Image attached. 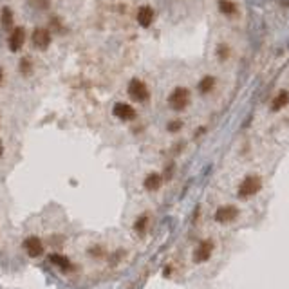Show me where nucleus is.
Masks as SVG:
<instances>
[{"mask_svg": "<svg viewBox=\"0 0 289 289\" xmlns=\"http://www.w3.org/2000/svg\"><path fill=\"white\" fill-rule=\"evenodd\" d=\"M213 253V242L212 241H201L197 244V248L194 250V260L197 264H203L206 260H210Z\"/></svg>", "mask_w": 289, "mask_h": 289, "instance_id": "423d86ee", "label": "nucleus"}, {"mask_svg": "<svg viewBox=\"0 0 289 289\" xmlns=\"http://www.w3.org/2000/svg\"><path fill=\"white\" fill-rule=\"evenodd\" d=\"M237 217H239V208L233 206V204H224V206L217 208L213 219H215V222H219V224H229V222H233Z\"/></svg>", "mask_w": 289, "mask_h": 289, "instance_id": "20e7f679", "label": "nucleus"}, {"mask_svg": "<svg viewBox=\"0 0 289 289\" xmlns=\"http://www.w3.org/2000/svg\"><path fill=\"white\" fill-rule=\"evenodd\" d=\"M190 103V91L185 89V87H177L170 92L168 96V105L174 110H185Z\"/></svg>", "mask_w": 289, "mask_h": 289, "instance_id": "f03ea898", "label": "nucleus"}, {"mask_svg": "<svg viewBox=\"0 0 289 289\" xmlns=\"http://www.w3.org/2000/svg\"><path fill=\"white\" fill-rule=\"evenodd\" d=\"M0 83H2V69H0Z\"/></svg>", "mask_w": 289, "mask_h": 289, "instance_id": "aec40b11", "label": "nucleus"}, {"mask_svg": "<svg viewBox=\"0 0 289 289\" xmlns=\"http://www.w3.org/2000/svg\"><path fill=\"white\" fill-rule=\"evenodd\" d=\"M27 2H29L31 8L38 9V11H47L49 6H51V2H49V0H27Z\"/></svg>", "mask_w": 289, "mask_h": 289, "instance_id": "dca6fc26", "label": "nucleus"}, {"mask_svg": "<svg viewBox=\"0 0 289 289\" xmlns=\"http://www.w3.org/2000/svg\"><path fill=\"white\" fill-rule=\"evenodd\" d=\"M129 96L138 103H145L148 98H150V92H148V87L141 82V80H130L129 83Z\"/></svg>", "mask_w": 289, "mask_h": 289, "instance_id": "7ed1b4c3", "label": "nucleus"}, {"mask_svg": "<svg viewBox=\"0 0 289 289\" xmlns=\"http://www.w3.org/2000/svg\"><path fill=\"white\" fill-rule=\"evenodd\" d=\"M24 42H26V29L24 27H15V29H11V35H9L8 38V45H9V51H20L22 47H24Z\"/></svg>", "mask_w": 289, "mask_h": 289, "instance_id": "0eeeda50", "label": "nucleus"}, {"mask_svg": "<svg viewBox=\"0 0 289 289\" xmlns=\"http://www.w3.org/2000/svg\"><path fill=\"white\" fill-rule=\"evenodd\" d=\"M213 87H215V78L213 76H204L201 82H199V91L206 94V92H212Z\"/></svg>", "mask_w": 289, "mask_h": 289, "instance_id": "ddd939ff", "label": "nucleus"}, {"mask_svg": "<svg viewBox=\"0 0 289 289\" xmlns=\"http://www.w3.org/2000/svg\"><path fill=\"white\" fill-rule=\"evenodd\" d=\"M31 69H33V64H31V58H22L20 60V73L22 74H29Z\"/></svg>", "mask_w": 289, "mask_h": 289, "instance_id": "f3484780", "label": "nucleus"}, {"mask_svg": "<svg viewBox=\"0 0 289 289\" xmlns=\"http://www.w3.org/2000/svg\"><path fill=\"white\" fill-rule=\"evenodd\" d=\"M219 11L224 15H233L237 13V6L229 2V0H219Z\"/></svg>", "mask_w": 289, "mask_h": 289, "instance_id": "2eb2a0df", "label": "nucleus"}, {"mask_svg": "<svg viewBox=\"0 0 289 289\" xmlns=\"http://www.w3.org/2000/svg\"><path fill=\"white\" fill-rule=\"evenodd\" d=\"M181 127H183L181 121H170V123H168V130H170V132H177V130H181Z\"/></svg>", "mask_w": 289, "mask_h": 289, "instance_id": "6ab92c4d", "label": "nucleus"}, {"mask_svg": "<svg viewBox=\"0 0 289 289\" xmlns=\"http://www.w3.org/2000/svg\"><path fill=\"white\" fill-rule=\"evenodd\" d=\"M138 22L141 27H148L154 22V9L148 6H141L138 9Z\"/></svg>", "mask_w": 289, "mask_h": 289, "instance_id": "1a4fd4ad", "label": "nucleus"}, {"mask_svg": "<svg viewBox=\"0 0 289 289\" xmlns=\"http://www.w3.org/2000/svg\"><path fill=\"white\" fill-rule=\"evenodd\" d=\"M31 40H33V45H35L36 49H47L49 45H51V31L45 29V27H36L35 31H33V36H31Z\"/></svg>", "mask_w": 289, "mask_h": 289, "instance_id": "39448f33", "label": "nucleus"}, {"mask_svg": "<svg viewBox=\"0 0 289 289\" xmlns=\"http://www.w3.org/2000/svg\"><path fill=\"white\" fill-rule=\"evenodd\" d=\"M217 56H219L220 60H226V58H228V47H226V45H219V51H217Z\"/></svg>", "mask_w": 289, "mask_h": 289, "instance_id": "a211bd4d", "label": "nucleus"}, {"mask_svg": "<svg viewBox=\"0 0 289 289\" xmlns=\"http://www.w3.org/2000/svg\"><path fill=\"white\" fill-rule=\"evenodd\" d=\"M260 188H262V179L259 176H248L242 179L241 186H239V197L250 199L259 194Z\"/></svg>", "mask_w": 289, "mask_h": 289, "instance_id": "f257e3e1", "label": "nucleus"}, {"mask_svg": "<svg viewBox=\"0 0 289 289\" xmlns=\"http://www.w3.org/2000/svg\"><path fill=\"white\" fill-rule=\"evenodd\" d=\"M161 185H163V177L159 176V174H148L147 177H145V183H143V186H145V190L148 192H155V190H159Z\"/></svg>", "mask_w": 289, "mask_h": 289, "instance_id": "9d476101", "label": "nucleus"}, {"mask_svg": "<svg viewBox=\"0 0 289 289\" xmlns=\"http://www.w3.org/2000/svg\"><path fill=\"white\" fill-rule=\"evenodd\" d=\"M114 116L121 121H132L136 118V110L134 107H130L129 103H116L112 108Z\"/></svg>", "mask_w": 289, "mask_h": 289, "instance_id": "6e6552de", "label": "nucleus"}, {"mask_svg": "<svg viewBox=\"0 0 289 289\" xmlns=\"http://www.w3.org/2000/svg\"><path fill=\"white\" fill-rule=\"evenodd\" d=\"M13 11L9 8H4L2 9V13H0V22H2V26L6 27V29H9V27L13 26Z\"/></svg>", "mask_w": 289, "mask_h": 289, "instance_id": "4468645a", "label": "nucleus"}, {"mask_svg": "<svg viewBox=\"0 0 289 289\" xmlns=\"http://www.w3.org/2000/svg\"><path fill=\"white\" fill-rule=\"evenodd\" d=\"M148 222H150V217H148V213H143V215H139L138 220L134 222V229L139 233V235H143V233L148 229Z\"/></svg>", "mask_w": 289, "mask_h": 289, "instance_id": "f8f14e48", "label": "nucleus"}, {"mask_svg": "<svg viewBox=\"0 0 289 289\" xmlns=\"http://www.w3.org/2000/svg\"><path fill=\"white\" fill-rule=\"evenodd\" d=\"M285 105H289V92L287 91H280L276 94V98L273 99L271 103V110H280Z\"/></svg>", "mask_w": 289, "mask_h": 289, "instance_id": "9b49d317", "label": "nucleus"}]
</instances>
